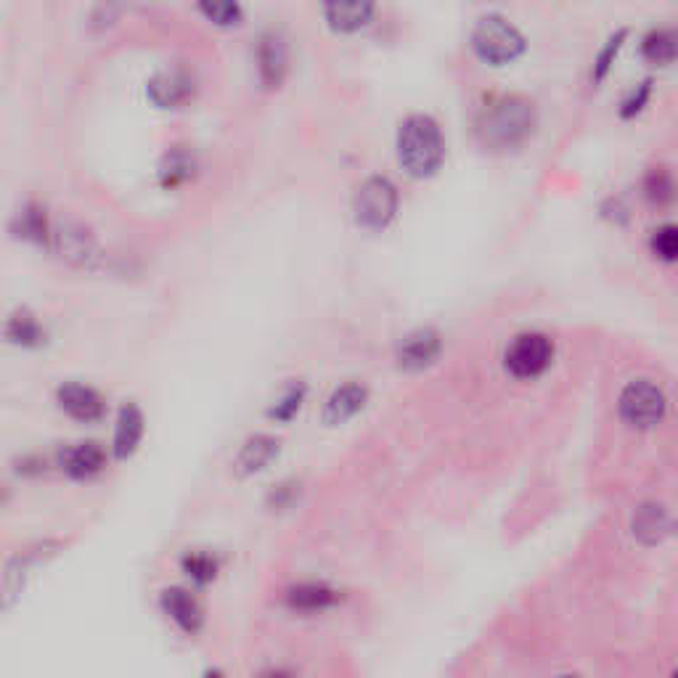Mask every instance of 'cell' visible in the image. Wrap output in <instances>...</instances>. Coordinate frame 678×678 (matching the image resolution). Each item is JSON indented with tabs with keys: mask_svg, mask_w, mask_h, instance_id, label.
<instances>
[{
	"mask_svg": "<svg viewBox=\"0 0 678 678\" xmlns=\"http://www.w3.org/2000/svg\"><path fill=\"white\" fill-rule=\"evenodd\" d=\"M159 604H162V612H165L167 618L173 620L175 626L181 628L183 633L194 636V633L202 631L204 626L202 604L196 602V596L191 594V591H186V588H165Z\"/></svg>",
	"mask_w": 678,
	"mask_h": 678,
	"instance_id": "obj_11",
	"label": "cell"
},
{
	"mask_svg": "<svg viewBox=\"0 0 678 678\" xmlns=\"http://www.w3.org/2000/svg\"><path fill=\"white\" fill-rule=\"evenodd\" d=\"M652 252L663 263H673L678 257V231L676 226H660L652 236Z\"/></svg>",
	"mask_w": 678,
	"mask_h": 678,
	"instance_id": "obj_29",
	"label": "cell"
},
{
	"mask_svg": "<svg viewBox=\"0 0 678 678\" xmlns=\"http://www.w3.org/2000/svg\"><path fill=\"white\" fill-rule=\"evenodd\" d=\"M620 419L633 427V430H652L663 422L665 411H668V400L665 392L649 379H636L626 390L620 392L618 400Z\"/></svg>",
	"mask_w": 678,
	"mask_h": 678,
	"instance_id": "obj_5",
	"label": "cell"
},
{
	"mask_svg": "<svg viewBox=\"0 0 678 678\" xmlns=\"http://www.w3.org/2000/svg\"><path fill=\"white\" fill-rule=\"evenodd\" d=\"M281 451V443L273 435H252L242 445V451L236 453L234 472L239 477H252L263 472Z\"/></svg>",
	"mask_w": 678,
	"mask_h": 678,
	"instance_id": "obj_16",
	"label": "cell"
},
{
	"mask_svg": "<svg viewBox=\"0 0 678 678\" xmlns=\"http://www.w3.org/2000/svg\"><path fill=\"white\" fill-rule=\"evenodd\" d=\"M398 204L400 196L398 189H395V183L390 178L377 175V178H369V181L363 183L358 196H355V220L366 231H385L392 220H395V215H398Z\"/></svg>",
	"mask_w": 678,
	"mask_h": 678,
	"instance_id": "obj_4",
	"label": "cell"
},
{
	"mask_svg": "<svg viewBox=\"0 0 678 678\" xmlns=\"http://www.w3.org/2000/svg\"><path fill=\"white\" fill-rule=\"evenodd\" d=\"M305 395H308V385L300 382V379H294L292 385L281 392V398L273 403L268 416H271L273 422H292L294 416L300 414L302 403H305Z\"/></svg>",
	"mask_w": 678,
	"mask_h": 678,
	"instance_id": "obj_24",
	"label": "cell"
},
{
	"mask_svg": "<svg viewBox=\"0 0 678 678\" xmlns=\"http://www.w3.org/2000/svg\"><path fill=\"white\" fill-rule=\"evenodd\" d=\"M641 53H644V59L652 61V64H673L676 59V35L673 30H655L649 32L644 43H641Z\"/></svg>",
	"mask_w": 678,
	"mask_h": 678,
	"instance_id": "obj_22",
	"label": "cell"
},
{
	"mask_svg": "<svg viewBox=\"0 0 678 678\" xmlns=\"http://www.w3.org/2000/svg\"><path fill=\"white\" fill-rule=\"evenodd\" d=\"M56 403L69 419H75L80 424L98 422L106 411L104 398L98 395L93 387L80 385V382H67L56 390Z\"/></svg>",
	"mask_w": 678,
	"mask_h": 678,
	"instance_id": "obj_8",
	"label": "cell"
},
{
	"mask_svg": "<svg viewBox=\"0 0 678 678\" xmlns=\"http://www.w3.org/2000/svg\"><path fill=\"white\" fill-rule=\"evenodd\" d=\"M535 130V106L522 96L493 98L477 117V141L490 151H509L525 144Z\"/></svg>",
	"mask_w": 678,
	"mask_h": 678,
	"instance_id": "obj_1",
	"label": "cell"
},
{
	"mask_svg": "<svg viewBox=\"0 0 678 678\" xmlns=\"http://www.w3.org/2000/svg\"><path fill=\"white\" fill-rule=\"evenodd\" d=\"M183 573L189 575L194 583H210L215 581V575H218V559L207 554V551H191L186 554L181 562Z\"/></svg>",
	"mask_w": 678,
	"mask_h": 678,
	"instance_id": "obj_26",
	"label": "cell"
},
{
	"mask_svg": "<svg viewBox=\"0 0 678 678\" xmlns=\"http://www.w3.org/2000/svg\"><path fill=\"white\" fill-rule=\"evenodd\" d=\"M369 400V390L361 382H347V385L337 387V390L329 395L324 406V424L326 427H337V424H345L347 419H353Z\"/></svg>",
	"mask_w": 678,
	"mask_h": 678,
	"instance_id": "obj_17",
	"label": "cell"
},
{
	"mask_svg": "<svg viewBox=\"0 0 678 678\" xmlns=\"http://www.w3.org/2000/svg\"><path fill=\"white\" fill-rule=\"evenodd\" d=\"M631 530L633 538L644 543V546H657V543H663L671 535V514H668L663 504H655V501L641 504L636 514H633Z\"/></svg>",
	"mask_w": 678,
	"mask_h": 678,
	"instance_id": "obj_14",
	"label": "cell"
},
{
	"mask_svg": "<svg viewBox=\"0 0 678 678\" xmlns=\"http://www.w3.org/2000/svg\"><path fill=\"white\" fill-rule=\"evenodd\" d=\"M440 350H443L440 334L435 329H419L400 342L398 366L403 371H422L437 361Z\"/></svg>",
	"mask_w": 678,
	"mask_h": 678,
	"instance_id": "obj_12",
	"label": "cell"
},
{
	"mask_svg": "<svg viewBox=\"0 0 678 678\" xmlns=\"http://www.w3.org/2000/svg\"><path fill=\"white\" fill-rule=\"evenodd\" d=\"M324 16L334 32H358L374 16V0H324Z\"/></svg>",
	"mask_w": 678,
	"mask_h": 678,
	"instance_id": "obj_13",
	"label": "cell"
},
{
	"mask_svg": "<svg viewBox=\"0 0 678 678\" xmlns=\"http://www.w3.org/2000/svg\"><path fill=\"white\" fill-rule=\"evenodd\" d=\"M554 342L546 334L528 332L514 339L506 350L504 366L514 379H535L551 366Z\"/></svg>",
	"mask_w": 678,
	"mask_h": 678,
	"instance_id": "obj_6",
	"label": "cell"
},
{
	"mask_svg": "<svg viewBox=\"0 0 678 678\" xmlns=\"http://www.w3.org/2000/svg\"><path fill=\"white\" fill-rule=\"evenodd\" d=\"M628 32L620 30L618 35H612L607 43H604V48L599 51V56H596L594 61V83H602L604 77H607V72L612 69V64H615V59H618L620 48H623V40H626Z\"/></svg>",
	"mask_w": 678,
	"mask_h": 678,
	"instance_id": "obj_28",
	"label": "cell"
},
{
	"mask_svg": "<svg viewBox=\"0 0 678 678\" xmlns=\"http://www.w3.org/2000/svg\"><path fill=\"white\" fill-rule=\"evenodd\" d=\"M649 93H652V83H649V80H644L641 85H636V91H633L631 96L623 101V109H620V114H623L626 120H628V117H633V114H639L641 109H644V104L649 101Z\"/></svg>",
	"mask_w": 678,
	"mask_h": 678,
	"instance_id": "obj_30",
	"label": "cell"
},
{
	"mask_svg": "<svg viewBox=\"0 0 678 678\" xmlns=\"http://www.w3.org/2000/svg\"><path fill=\"white\" fill-rule=\"evenodd\" d=\"M159 175H162V183H165L167 189L183 186V183L191 181V175H194V157L183 149L170 151L165 157V162H162Z\"/></svg>",
	"mask_w": 678,
	"mask_h": 678,
	"instance_id": "obj_23",
	"label": "cell"
},
{
	"mask_svg": "<svg viewBox=\"0 0 678 678\" xmlns=\"http://www.w3.org/2000/svg\"><path fill=\"white\" fill-rule=\"evenodd\" d=\"M294 498H297V485H294V483H281L279 488H276L271 493V498H268V504H271V509H287V506L292 504Z\"/></svg>",
	"mask_w": 678,
	"mask_h": 678,
	"instance_id": "obj_31",
	"label": "cell"
},
{
	"mask_svg": "<svg viewBox=\"0 0 678 678\" xmlns=\"http://www.w3.org/2000/svg\"><path fill=\"white\" fill-rule=\"evenodd\" d=\"M3 337L11 342V345L19 347H40L46 345V329L40 324L38 318L27 313V310H19L14 316H8L6 326H3Z\"/></svg>",
	"mask_w": 678,
	"mask_h": 678,
	"instance_id": "obj_20",
	"label": "cell"
},
{
	"mask_svg": "<svg viewBox=\"0 0 678 678\" xmlns=\"http://www.w3.org/2000/svg\"><path fill=\"white\" fill-rule=\"evenodd\" d=\"M400 167L411 178H432L443 167L445 138L432 117L411 114L398 130Z\"/></svg>",
	"mask_w": 678,
	"mask_h": 678,
	"instance_id": "obj_2",
	"label": "cell"
},
{
	"mask_svg": "<svg viewBox=\"0 0 678 678\" xmlns=\"http://www.w3.org/2000/svg\"><path fill=\"white\" fill-rule=\"evenodd\" d=\"M146 419L144 411L136 403H125L117 416V427H114V445L112 451L117 459H130L138 451V445L144 440Z\"/></svg>",
	"mask_w": 678,
	"mask_h": 678,
	"instance_id": "obj_15",
	"label": "cell"
},
{
	"mask_svg": "<svg viewBox=\"0 0 678 678\" xmlns=\"http://www.w3.org/2000/svg\"><path fill=\"white\" fill-rule=\"evenodd\" d=\"M199 11L207 22L218 24V27H234L242 19L239 0H199Z\"/></svg>",
	"mask_w": 678,
	"mask_h": 678,
	"instance_id": "obj_25",
	"label": "cell"
},
{
	"mask_svg": "<svg viewBox=\"0 0 678 678\" xmlns=\"http://www.w3.org/2000/svg\"><path fill=\"white\" fill-rule=\"evenodd\" d=\"M342 599L339 591L324 586V583H300L287 591V604L297 612H321L329 610Z\"/></svg>",
	"mask_w": 678,
	"mask_h": 678,
	"instance_id": "obj_19",
	"label": "cell"
},
{
	"mask_svg": "<svg viewBox=\"0 0 678 678\" xmlns=\"http://www.w3.org/2000/svg\"><path fill=\"white\" fill-rule=\"evenodd\" d=\"M289 69V56L284 40L276 32H265L260 43H257V75H260V83L268 91H276L284 83Z\"/></svg>",
	"mask_w": 678,
	"mask_h": 678,
	"instance_id": "obj_10",
	"label": "cell"
},
{
	"mask_svg": "<svg viewBox=\"0 0 678 678\" xmlns=\"http://www.w3.org/2000/svg\"><path fill=\"white\" fill-rule=\"evenodd\" d=\"M51 247L53 252L69 263L72 268H83V271H93L101 260V249H98L96 236L80 223H61V226L51 228Z\"/></svg>",
	"mask_w": 678,
	"mask_h": 678,
	"instance_id": "obj_7",
	"label": "cell"
},
{
	"mask_svg": "<svg viewBox=\"0 0 678 678\" xmlns=\"http://www.w3.org/2000/svg\"><path fill=\"white\" fill-rule=\"evenodd\" d=\"M472 48L477 59L490 67H506L525 53V38L509 19L501 14H488L472 32Z\"/></svg>",
	"mask_w": 678,
	"mask_h": 678,
	"instance_id": "obj_3",
	"label": "cell"
},
{
	"mask_svg": "<svg viewBox=\"0 0 678 678\" xmlns=\"http://www.w3.org/2000/svg\"><path fill=\"white\" fill-rule=\"evenodd\" d=\"M106 467V451L98 443H77L61 453V469L72 480H91Z\"/></svg>",
	"mask_w": 678,
	"mask_h": 678,
	"instance_id": "obj_18",
	"label": "cell"
},
{
	"mask_svg": "<svg viewBox=\"0 0 678 678\" xmlns=\"http://www.w3.org/2000/svg\"><path fill=\"white\" fill-rule=\"evenodd\" d=\"M16 236H22L27 242L46 244L51 239V226H48L46 210L40 204H27L19 215H16Z\"/></svg>",
	"mask_w": 678,
	"mask_h": 678,
	"instance_id": "obj_21",
	"label": "cell"
},
{
	"mask_svg": "<svg viewBox=\"0 0 678 678\" xmlns=\"http://www.w3.org/2000/svg\"><path fill=\"white\" fill-rule=\"evenodd\" d=\"M644 191H647L649 202L655 204H668L673 199V181L671 173L665 167H655L652 173L647 175V183H644Z\"/></svg>",
	"mask_w": 678,
	"mask_h": 678,
	"instance_id": "obj_27",
	"label": "cell"
},
{
	"mask_svg": "<svg viewBox=\"0 0 678 678\" xmlns=\"http://www.w3.org/2000/svg\"><path fill=\"white\" fill-rule=\"evenodd\" d=\"M196 93V80L186 69H165L149 83V98L159 109H178Z\"/></svg>",
	"mask_w": 678,
	"mask_h": 678,
	"instance_id": "obj_9",
	"label": "cell"
}]
</instances>
